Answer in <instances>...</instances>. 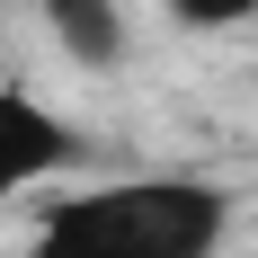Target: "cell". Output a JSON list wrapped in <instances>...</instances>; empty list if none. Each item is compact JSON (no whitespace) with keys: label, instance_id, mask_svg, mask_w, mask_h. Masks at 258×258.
Returning a JSON list of instances; mask_svg holds the SVG:
<instances>
[{"label":"cell","instance_id":"cell-1","mask_svg":"<svg viewBox=\"0 0 258 258\" xmlns=\"http://www.w3.org/2000/svg\"><path fill=\"white\" fill-rule=\"evenodd\" d=\"M232 232V205L205 178H116L53 205L36 258H214Z\"/></svg>","mask_w":258,"mask_h":258},{"label":"cell","instance_id":"cell-2","mask_svg":"<svg viewBox=\"0 0 258 258\" xmlns=\"http://www.w3.org/2000/svg\"><path fill=\"white\" fill-rule=\"evenodd\" d=\"M62 160H72V125H62L45 98L0 89V205H9L18 187H36L45 169H62Z\"/></svg>","mask_w":258,"mask_h":258},{"label":"cell","instance_id":"cell-3","mask_svg":"<svg viewBox=\"0 0 258 258\" xmlns=\"http://www.w3.org/2000/svg\"><path fill=\"white\" fill-rule=\"evenodd\" d=\"M45 27L80 72H116L125 62V9L116 0H45Z\"/></svg>","mask_w":258,"mask_h":258},{"label":"cell","instance_id":"cell-4","mask_svg":"<svg viewBox=\"0 0 258 258\" xmlns=\"http://www.w3.org/2000/svg\"><path fill=\"white\" fill-rule=\"evenodd\" d=\"M249 9H258V0H169V18H178V27H240Z\"/></svg>","mask_w":258,"mask_h":258}]
</instances>
